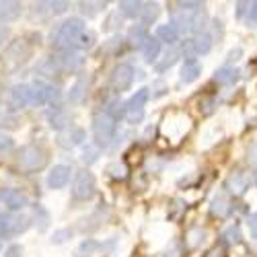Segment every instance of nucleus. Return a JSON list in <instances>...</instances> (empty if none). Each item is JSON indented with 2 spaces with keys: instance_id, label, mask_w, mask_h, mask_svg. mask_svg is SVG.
Returning a JSON list of instances; mask_svg holds the SVG:
<instances>
[{
  "instance_id": "f257e3e1",
  "label": "nucleus",
  "mask_w": 257,
  "mask_h": 257,
  "mask_svg": "<svg viewBox=\"0 0 257 257\" xmlns=\"http://www.w3.org/2000/svg\"><path fill=\"white\" fill-rule=\"evenodd\" d=\"M84 31H87L84 29V21L78 19V17H70V19L64 21V23H60V27L56 29V35H52L54 46L60 48L62 52L76 50L78 39H80V35Z\"/></svg>"
},
{
  "instance_id": "f03ea898",
  "label": "nucleus",
  "mask_w": 257,
  "mask_h": 257,
  "mask_svg": "<svg viewBox=\"0 0 257 257\" xmlns=\"http://www.w3.org/2000/svg\"><path fill=\"white\" fill-rule=\"evenodd\" d=\"M17 165L25 173H35L48 165V153L37 144H25L17 153Z\"/></svg>"
},
{
  "instance_id": "7ed1b4c3",
  "label": "nucleus",
  "mask_w": 257,
  "mask_h": 257,
  "mask_svg": "<svg viewBox=\"0 0 257 257\" xmlns=\"http://www.w3.org/2000/svg\"><path fill=\"white\" fill-rule=\"evenodd\" d=\"M31 218L21 212H0V239H15L27 232Z\"/></svg>"
},
{
  "instance_id": "20e7f679",
  "label": "nucleus",
  "mask_w": 257,
  "mask_h": 257,
  "mask_svg": "<svg viewBox=\"0 0 257 257\" xmlns=\"http://www.w3.org/2000/svg\"><path fill=\"white\" fill-rule=\"evenodd\" d=\"M117 134V119H113L109 113H97L93 117V138H95V146L105 148L113 142Z\"/></svg>"
},
{
  "instance_id": "39448f33",
  "label": "nucleus",
  "mask_w": 257,
  "mask_h": 257,
  "mask_svg": "<svg viewBox=\"0 0 257 257\" xmlns=\"http://www.w3.org/2000/svg\"><path fill=\"white\" fill-rule=\"evenodd\" d=\"M95 189H97V183H95V175L91 171L82 169L76 173L74 177V183H72V200L76 202H87L95 196Z\"/></svg>"
},
{
  "instance_id": "423d86ee",
  "label": "nucleus",
  "mask_w": 257,
  "mask_h": 257,
  "mask_svg": "<svg viewBox=\"0 0 257 257\" xmlns=\"http://www.w3.org/2000/svg\"><path fill=\"white\" fill-rule=\"evenodd\" d=\"M148 101H151V89H146V87L144 89H138L130 97V101H125V109H127L125 121L132 123V125L140 123L144 119V107H146Z\"/></svg>"
},
{
  "instance_id": "0eeeda50",
  "label": "nucleus",
  "mask_w": 257,
  "mask_h": 257,
  "mask_svg": "<svg viewBox=\"0 0 257 257\" xmlns=\"http://www.w3.org/2000/svg\"><path fill=\"white\" fill-rule=\"evenodd\" d=\"M134 78H136V70L132 64H117L109 74V84L115 93H123L132 89Z\"/></svg>"
},
{
  "instance_id": "6e6552de",
  "label": "nucleus",
  "mask_w": 257,
  "mask_h": 257,
  "mask_svg": "<svg viewBox=\"0 0 257 257\" xmlns=\"http://www.w3.org/2000/svg\"><path fill=\"white\" fill-rule=\"evenodd\" d=\"M31 56V48L25 44V39H17L7 48L3 56V66L7 68H19L21 64H25L27 58Z\"/></svg>"
},
{
  "instance_id": "1a4fd4ad",
  "label": "nucleus",
  "mask_w": 257,
  "mask_h": 257,
  "mask_svg": "<svg viewBox=\"0 0 257 257\" xmlns=\"http://www.w3.org/2000/svg\"><path fill=\"white\" fill-rule=\"evenodd\" d=\"M31 89H33V107L54 103L60 97V89L54 87V84H50V82H46V80H41V78L31 82Z\"/></svg>"
},
{
  "instance_id": "9d476101",
  "label": "nucleus",
  "mask_w": 257,
  "mask_h": 257,
  "mask_svg": "<svg viewBox=\"0 0 257 257\" xmlns=\"http://www.w3.org/2000/svg\"><path fill=\"white\" fill-rule=\"evenodd\" d=\"M9 105L13 109H25V107H33V89L31 84H15L9 93Z\"/></svg>"
},
{
  "instance_id": "9b49d317",
  "label": "nucleus",
  "mask_w": 257,
  "mask_h": 257,
  "mask_svg": "<svg viewBox=\"0 0 257 257\" xmlns=\"http://www.w3.org/2000/svg\"><path fill=\"white\" fill-rule=\"evenodd\" d=\"M72 167L70 165H54L48 173V187L50 189H64L70 183Z\"/></svg>"
},
{
  "instance_id": "f8f14e48",
  "label": "nucleus",
  "mask_w": 257,
  "mask_h": 257,
  "mask_svg": "<svg viewBox=\"0 0 257 257\" xmlns=\"http://www.w3.org/2000/svg\"><path fill=\"white\" fill-rule=\"evenodd\" d=\"M0 202L11 212H21L25 206H29V198L21 189H3L0 191Z\"/></svg>"
},
{
  "instance_id": "ddd939ff",
  "label": "nucleus",
  "mask_w": 257,
  "mask_h": 257,
  "mask_svg": "<svg viewBox=\"0 0 257 257\" xmlns=\"http://www.w3.org/2000/svg\"><path fill=\"white\" fill-rule=\"evenodd\" d=\"M249 185H251V175L243 173V171H234V173L228 175V179L224 183V189L232 196H243L249 189Z\"/></svg>"
},
{
  "instance_id": "4468645a",
  "label": "nucleus",
  "mask_w": 257,
  "mask_h": 257,
  "mask_svg": "<svg viewBox=\"0 0 257 257\" xmlns=\"http://www.w3.org/2000/svg\"><path fill=\"white\" fill-rule=\"evenodd\" d=\"M46 117H48L50 127H52V130H56V132L66 130L68 123H70V115H68V111H66V109H62V107H58V105L52 107V109L46 113Z\"/></svg>"
},
{
  "instance_id": "2eb2a0df",
  "label": "nucleus",
  "mask_w": 257,
  "mask_h": 257,
  "mask_svg": "<svg viewBox=\"0 0 257 257\" xmlns=\"http://www.w3.org/2000/svg\"><path fill=\"white\" fill-rule=\"evenodd\" d=\"M23 15V5L15 0H0V23H13Z\"/></svg>"
},
{
  "instance_id": "dca6fc26",
  "label": "nucleus",
  "mask_w": 257,
  "mask_h": 257,
  "mask_svg": "<svg viewBox=\"0 0 257 257\" xmlns=\"http://www.w3.org/2000/svg\"><path fill=\"white\" fill-rule=\"evenodd\" d=\"M58 62H60L62 70H70V72H76V70H80V68H82L84 58H82L80 54H76L74 50H66V52H62V54H60Z\"/></svg>"
},
{
  "instance_id": "f3484780",
  "label": "nucleus",
  "mask_w": 257,
  "mask_h": 257,
  "mask_svg": "<svg viewBox=\"0 0 257 257\" xmlns=\"http://www.w3.org/2000/svg\"><path fill=\"white\" fill-rule=\"evenodd\" d=\"M35 72H37V74H41V76H46V78H54L56 74H60V72H62V66H60L58 58L50 56V58H44V60H39V62H37Z\"/></svg>"
},
{
  "instance_id": "a211bd4d",
  "label": "nucleus",
  "mask_w": 257,
  "mask_h": 257,
  "mask_svg": "<svg viewBox=\"0 0 257 257\" xmlns=\"http://www.w3.org/2000/svg\"><path fill=\"white\" fill-rule=\"evenodd\" d=\"M87 89H89V76L87 74H82L74 80V84L70 87V93H68V101L72 105H78L84 97H87Z\"/></svg>"
},
{
  "instance_id": "6ab92c4d",
  "label": "nucleus",
  "mask_w": 257,
  "mask_h": 257,
  "mask_svg": "<svg viewBox=\"0 0 257 257\" xmlns=\"http://www.w3.org/2000/svg\"><path fill=\"white\" fill-rule=\"evenodd\" d=\"M200 74H202V64L198 60H185L183 68H181V74H179V80L185 82V84H189V82L198 80Z\"/></svg>"
},
{
  "instance_id": "aec40b11",
  "label": "nucleus",
  "mask_w": 257,
  "mask_h": 257,
  "mask_svg": "<svg viewBox=\"0 0 257 257\" xmlns=\"http://www.w3.org/2000/svg\"><path fill=\"white\" fill-rule=\"evenodd\" d=\"M239 76H241V72L234 66H222L214 72V80L218 84H222V87H232V84L239 80Z\"/></svg>"
},
{
  "instance_id": "412c9836",
  "label": "nucleus",
  "mask_w": 257,
  "mask_h": 257,
  "mask_svg": "<svg viewBox=\"0 0 257 257\" xmlns=\"http://www.w3.org/2000/svg\"><path fill=\"white\" fill-rule=\"evenodd\" d=\"M142 58L146 64H157L161 58V41L157 37H148V41L142 46Z\"/></svg>"
},
{
  "instance_id": "4be33fe9",
  "label": "nucleus",
  "mask_w": 257,
  "mask_h": 257,
  "mask_svg": "<svg viewBox=\"0 0 257 257\" xmlns=\"http://www.w3.org/2000/svg\"><path fill=\"white\" fill-rule=\"evenodd\" d=\"M191 44H194L196 56H206V54H210V50H212V46H214V37H212V33L204 31V33H200V35L191 37Z\"/></svg>"
},
{
  "instance_id": "5701e85b",
  "label": "nucleus",
  "mask_w": 257,
  "mask_h": 257,
  "mask_svg": "<svg viewBox=\"0 0 257 257\" xmlns=\"http://www.w3.org/2000/svg\"><path fill=\"white\" fill-rule=\"evenodd\" d=\"M107 247H111V243H109V245H103V243L97 241V239H84V241L76 247V257H91V255H95V253H99V251H103V249H107Z\"/></svg>"
},
{
  "instance_id": "b1692460",
  "label": "nucleus",
  "mask_w": 257,
  "mask_h": 257,
  "mask_svg": "<svg viewBox=\"0 0 257 257\" xmlns=\"http://www.w3.org/2000/svg\"><path fill=\"white\" fill-rule=\"evenodd\" d=\"M157 39L161 41V44H167V46H175L177 41H179V31L167 23V25H159L157 27Z\"/></svg>"
},
{
  "instance_id": "393cba45",
  "label": "nucleus",
  "mask_w": 257,
  "mask_h": 257,
  "mask_svg": "<svg viewBox=\"0 0 257 257\" xmlns=\"http://www.w3.org/2000/svg\"><path fill=\"white\" fill-rule=\"evenodd\" d=\"M179 56H181V52H179V50H175V48L167 50V52L163 54V58H161V60L155 64L157 72H159V74H163V72H167L169 68H173L175 64H177V60H179Z\"/></svg>"
},
{
  "instance_id": "a878e982",
  "label": "nucleus",
  "mask_w": 257,
  "mask_h": 257,
  "mask_svg": "<svg viewBox=\"0 0 257 257\" xmlns=\"http://www.w3.org/2000/svg\"><path fill=\"white\" fill-rule=\"evenodd\" d=\"M230 210H232V204L228 202V198H226L224 194H218V196L212 198V202H210V212L214 214V216L222 218V216H226Z\"/></svg>"
},
{
  "instance_id": "bb28decb",
  "label": "nucleus",
  "mask_w": 257,
  "mask_h": 257,
  "mask_svg": "<svg viewBox=\"0 0 257 257\" xmlns=\"http://www.w3.org/2000/svg\"><path fill=\"white\" fill-rule=\"evenodd\" d=\"M31 210H33V218H31V220H35L37 230L46 232V230H48V226H50V222H52L50 212H48L44 206H41V204H33V206H31Z\"/></svg>"
},
{
  "instance_id": "cd10ccee",
  "label": "nucleus",
  "mask_w": 257,
  "mask_h": 257,
  "mask_svg": "<svg viewBox=\"0 0 257 257\" xmlns=\"http://www.w3.org/2000/svg\"><path fill=\"white\" fill-rule=\"evenodd\" d=\"M119 13L127 19H140L142 11H144V3H136V0H121L117 5Z\"/></svg>"
},
{
  "instance_id": "c85d7f7f",
  "label": "nucleus",
  "mask_w": 257,
  "mask_h": 257,
  "mask_svg": "<svg viewBox=\"0 0 257 257\" xmlns=\"http://www.w3.org/2000/svg\"><path fill=\"white\" fill-rule=\"evenodd\" d=\"M84 140H87V132H84L82 127H72L66 136H60V144L66 148H74V146L82 144Z\"/></svg>"
},
{
  "instance_id": "c756f323",
  "label": "nucleus",
  "mask_w": 257,
  "mask_h": 257,
  "mask_svg": "<svg viewBox=\"0 0 257 257\" xmlns=\"http://www.w3.org/2000/svg\"><path fill=\"white\" fill-rule=\"evenodd\" d=\"M127 41L134 46V48H140L142 50V46L148 41V27L146 25H134L132 29H130V33H127Z\"/></svg>"
},
{
  "instance_id": "7c9ffc66",
  "label": "nucleus",
  "mask_w": 257,
  "mask_h": 257,
  "mask_svg": "<svg viewBox=\"0 0 257 257\" xmlns=\"http://www.w3.org/2000/svg\"><path fill=\"white\" fill-rule=\"evenodd\" d=\"M159 15H161V7L157 5V3H144V11H142V15H140V21H142V25H153L155 21L159 19Z\"/></svg>"
},
{
  "instance_id": "2f4dec72",
  "label": "nucleus",
  "mask_w": 257,
  "mask_h": 257,
  "mask_svg": "<svg viewBox=\"0 0 257 257\" xmlns=\"http://www.w3.org/2000/svg\"><path fill=\"white\" fill-rule=\"evenodd\" d=\"M222 239H224V243H228V245H237V243H241L243 234H241V226H239V222L230 224V226L222 232Z\"/></svg>"
},
{
  "instance_id": "473e14b6",
  "label": "nucleus",
  "mask_w": 257,
  "mask_h": 257,
  "mask_svg": "<svg viewBox=\"0 0 257 257\" xmlns=\"http://www.w3.org/2000/svg\"><path fill=\"white\" fill-rule=\"evenodd\" d=\"M78 7H80V13H82L84 17L91 19V17L99 15L101 11H105L107 3H78Z\"/></svg>"
},
{
  "instance_id": "72a5a7b5",
  "label": "nucleus",
  "mask_w": 257,
  "mask_h": 257,
  "mask_svg": "<svg viewBox=\"0 0 257 257\" xmlns=\"http://www.w3.org/2000/svg\"><path fill=\"white\" fill-rule=\"evenodd\" d=\"M97 159H99V146H95V144H87V146H84L80 161L84 165H93V163H97Z\"/></svg>"
},
{
  "instance_id": "f704fd0d",
  "label": "nucleus",
  "mask_w": 257,
  "mask_h": 257,
  "mask_svg": "<svg viewBox=\"0 0 257 257\" xmlns=\"http://www.w3.org/2000/svg\"><path fill=\"white\" fill-rule=\"evenodd\" d=\"M93 46H95V33L93 31H84L80 35V39H78L76 50H91Z\"/></svg>"
},
{
  "instance_id": "c9c22d12",
  "label": "nucleus",
  "mask_w": 257,
  "mask_h": 257,
  "mask_svg": "<svg viewBox=\"0 0 257 257\" xmlns=\"http://www.w3.org/2000/svg\"><path fill=\"white\" fill-rule=\"evenodd\" d=\"M68 239H72V230L70 228H60L52 234V243L54 245H62V243H66Z\"/></svg>"
},
{
  "instance_id": "e433bc0d",
  "label": "nucleus",
  "mask_w": 257,
  "mask_h": 257,
  "mask_svg": "<svg viewBox=\"0 0 257 257\" xmlns=\"http://www.w3.org/2000/svg\"><path fill=\"white\" fill-rule=\"evenodd\" d=\"M206 237H208V232L204 230V228H194V230H191L189 232V245L191 247H198V245H202L204 241H206Z\"/></svg>"
},
{
  "instance_id": "4c0bfd02",
  "label": "nucleus",
  "mask_w": 257,
  "mask_h": 257,
  "mask_svg": "<svg viewBox=\"0 0 257 257\" xmlns=\"http://www.w3.org/2000/svg\"><path fill=\"white\" fill-rule=\"evenodd\" d=\"M48 5H50L52 15H64L70 9V3H64V0H54V3H48Z\"/></svg>"
},
{
  "instance_id": "58836bf2",
  "label": "nucleus",
  "mask_w": 257,
  "mask_h": 257,
  "mask_svg": "<svg viewBox=\"0 0 257 257\" xmlns=\"http://www.w3.org/2000/svg\"><path fill=\"white\" fill-rule=\"evenodd\" d=\"M13 148H15V142H13V138L0 132V155H7V153H11Z\"/></svg>"
},
{
  "instance_id": "ea45409f",
  "label": "nucleus",
  "mask_w": 257,
  "mask_h": 257,
  "mask_svg": "<svg viewBox=\"0 0 257 257\" xmlns=\"http://www.w3.org/2000/svg\"><path fill=\"white\" fill-rule=\"evenodd\" d=\"M218 107V101L214 99V97H210V99H204L202 103H200V109L206 113V115H210V113H214V109Z\"/></svg>"
},
{
  "instance_id": "a19ab883",
  "label": "nucleus",
  "mask_w": 257,
  "mask_h": 257,
  "mask_svg": "<svg viewBox=\"0 0 257 257\" xmlns=\"http://www.w3.org/2000/svg\"><path fill=\"white\" fill-rule=\"evenodd\" d=\"M107 171H109L111 177H115V179H123V177H125V167L119 165V163L109 165V167H107Z\"/></svg>"
},
{
  "instance_id": "79ce46f5",
  "label": "nucleus",
  "mask_w": 257,
  "mask_h": 257,
  "mask_svg": "<svg viewBox=\"0 0 257 257\" xmlns=\"http://www.w3.org/2000/svg\"><path fill=\"white\" fill-rule=\"evenodd\" d=\"M245 23H247V27H257V3H251V9H249Z\"/></svg>"
},
{
  "instance_id": "37998d69",
  "label": "nucleus",
  "mask_w": 257,
  "mask_h": 257,
  "mask_svg": "<svg viewBox=\"0 0 257 257\" xmlns=\"http://www.w3.org/2000/svg\"><path fill=\"white\" fill-rule=\"evenodd\" d=\"M247 226H249V232H251V239L257 241V212L247 216Z\"/></svg>"
},
{
  "instance_id": "c03bdc74",
  "label": "nucleus",
  "mask_w": 257,
  "mask_h": 257,
  "mask_svg": "<svg viewBox=\"0 0 257 257\" xmlns=\"http://www.w3.org/2000/svg\"><path fill=\"white\" fill-rule=\"evenodd\" d=\"M3 257H23V247L21 245H11Z\"/></svg>"
},
{
  "instance_id": "a18cd8bd",
  "label": "nucleus",
  "mask_w": 257,
  "mask_h": 257,
  "mask_svg": "<svg viewBox=\"0 0 257 257\" xmlns=\"http://www.w3.org/2000/svg\"><path fill=\"white\" fill-rule=\"evenodd\" d=\"M241 56H243V50L241 48H234V50H230L228 52V58H226V66L230 62H237V60H241Z\"/></svg>"
},
{
  "instance_id": "49530a36",
  "label": "nucleus",
  "mask_w": 257,
  "mask_h": 257,
  "mask_svg": "<svg viewBox=\"0 0 257 257\" xmlns=\"http://www.w3.org/2000/svg\"><path fill=\"white\" fill-rule=\"evenodd\" d=\"M249 9H251V3H237V17L243 19L245 13L249 15Z\"/></svg>"
},
{
  "instance_id": "de8ad7c7",
  "label": "nucleus",
  "mask_w": 257,
  "mask_h": 257,
  "mask_svg": "<svg viewBox=\"0 0 257 257\" xmlns=\"http://www.w3.org/2000/svg\"><path fill=\"white\" fill-rule=\"evenodd\" d=\"M9 35H11L9 27H3V25H0V48H3V46L7 44V39H9Z\"/></svg>"
},
{
  "instance_id": "09e8293b",
  "label": "nucleus",
  "mask_w": 257,
  "mask_h": 257,
  "mask_svg": "<svg viewBox=\"0 0 257 257\" xmlns=\"http://www.w3.org/2000/svg\"><path fill=\"white\" fill-rule=\"evenodd\" d=\"M249 163H253V165H257V142L249 148Z\"/></svg>"
},
{
  "instance_id": "8fccbe9b",
  "label": "nucleus",
  "mask_w": 257,
  "mask_h": 257,
  "mask_svg": "<svg viewBox=\"0 0 257 257\" xmlns=\"http://www.w3.org/2000/svg\"><path fill=\"white\" fill-rule=\"evenodd\" d=\"M208 257H224V249H222V247H214V249L208 253Z\"/></svg>"
},
{
  "instance_id": "3c124183",
  "label": "nucleus",
  "mask_w": 257,
  "mask_h": 257,
  "mask_svg": "<svg viewBox=\"0 0 257 257\" xmlns=\"http://www.w3.org/2000/svg\"><path fill=\"white\" fill-rule=\"evenodd\" d=\"M0 251H3V239H0Z\"/></svg>"
},
{
  "instance_id": "603ef678",
  "label": "nucleus",
  "mask_w": 257,
  "mask_h": 257,
  "mask_svg": "<svg viewBox=\"0 0 257 257\" xmlns=\"http://www.w3.org/2000/svg\"><path fill=\"white\" fill-rule=\"evenodd\" d=\"M0 99H3V87H0Z\"/></svg>"
}]
</instances>
